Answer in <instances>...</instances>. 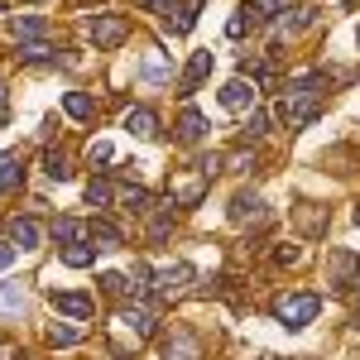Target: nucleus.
<instances>
[{
  "label": "nucleus",
  "mask_w": 360,
  "mask_h": 360,
  "mask_svg": "<svg viewBox=\"0 0 360 360\" xmlns=\"http://www.w3.org/2000/svg\"><path fill=\"white\" fill-rule=\"evenodd\" d=\"M322 72L312 68V72H303V77H293V82L283 86V101H278V115H283V125H307L312 115L322 111Z\"/></svg>",
  "instance_id": "f257e3e1"
},
{
  "label": "nucleus",
  "mask_w": 360,
  "mask_h": 360,
  "mask_svg": "<svg viewBox=\"0 0 360 360\" xmlns=\"http://www.w3.org/2000/svg\"><path fill=\"white\" fill-rule=\"evenodd\" d=\"M317 312H322V298H317V293H283V298L274 303V317L283 322V327H293V332L307 327Z\"/></svg>",
  "instance_id": "f03ea898"
},
{
  "label": "nucleus",
  "mask_w": 360,
  "mask_h": 360,
  "mask_svg": "<svg viewBox=\"0 0 360 360\" xmlns=\"http://www.w3.org/2000/svg\"><path fill=\"white\" fill-rule=\"evenodd\" d=\"M86 34H91V44L115 49V44L130 34V25H125V15H91V20H86Z\"/></svg>",
  "instance_id": "7ed1b4c3"
},
{
  "label": "nucleus",
  "mask_w": 360,
  "mask_h": 360,
  "mask_svg": "<svg viewBox=\"0 0 360 360\" xmlns=\"http://www.w3.org/2000/svg\"><path fill=\"white\" fill-rule=\"evenodd\" d=\"M193 278H197L193 264H173V269H159V274H154V293H159V298H178V293H188V288H193Z\"/></svg>",
  "instance_id": "20e7f679"
},
{
  "label": "nucleus",
  "mask_w": 360,
  "mask_h": 360,
  "mask_svg": "<svg viewBox=\"0 0 360 360\" xmlns=\"http://www.w3.org/2000/svg\"><path fill=\"white\" fill-rule=\"evenodd\" d=\"M332 283L341 288V293L360 283V259L351 255V250H336V255H332Z\"/></svg>",
  "instance_id": "39448f33"
},
{
  "label": "nucleus",
  "mask_w": 360,
  "mask_h": 360,
  "mask_svg": "<svg viewBox=\"0 0 360 360\" xmlns=\"http://www.w3.org/2000/svg\"><path fill=\"white\" fill-rule=\"evenodd\" d=\"M139 77H144L149 86H164L168 77H173V63H168L164 49H149V53H144V63H139Z\"/></svg>",
  "instance_id": "423d86ee"
},
{
  "label": "nucleus",
  "mask_w": 360,
  "mask_h": 360,
  "mask_svg": "<svg viewBox=\"0 0 360 360\" xmlns=\"http://www.w3.org/2000/svg\"><path fill=\"white\" fill-rule=\"evenodd\" d=\"M231 221H236V226L264 221V202H259L255 193H236V197H231Z\"/></svg>",
  "instance_id": "0eeeda50"
},
{
  "label": "nucleus",
  "mask_w": 360,
  "mask_h": 360,
  "mask_svg": "<svg viewBox=\"0 0 360 360\" xmlns=\"http://www.w3.org/2000/svg\"><path fill=\"white\" fill-rule=\"evenodd\" d=\"M207 130H212V125H207V115L188 106V111L178 115V130H173V135H178V144H197V139L207 135Z\"/></svg>",
  "instance_id": "6e6552de"
},
{
  "label": "nucleus",
  "mask_w": 360,
  "mask_h": 360,
  "mask_svg": "<svg viewBox=\"0 0 360 360\" xmlns=\"http://www.w3.org/2000/svg\"><path fill=\"white\" fill-rule=\"evenodd\" d=\"M250 101H255V82H250V77H231V82L221 86L226 111H240V106H250Z\"/></svg>",
  "instance_id": "1a4fd4ad"
},
{
  "label": "nucleus",
  "mask_w": 360,
  "mask_h": 360,
  "mask_svg": "<svg viewBox=\"0 0 360 360\" xmlns=\"http://www.w3.org/2000/svg\"><path fill=\"white\" fill-rule=\"evenodd\" d=\"M125 130L139 139H154L159 135V115L149 111V106H135V111H125Z\"/></svg>",
  "instance_id": "9d476101"
},
{
  "label": "nucleus",
  "mask_w": 360,
  "mask_h": 360,
  "mask_svg": "<svg viewBox=\"0 0 360 360\" xmlns=\"http://www.w3.org/2000/svg\"><path fill=\"white\" fill-rule=\"evenodd\" d=\"M197 25V0L193 5H164V29L168 34H188Z\"/></svg>",
  "instance_id": "9b49d317"
},
{
  "label": "nucleus",
  "mask_w": 360,
  "mask_h": 360,
  "mask_svg": "<svg viewBox=\"0 0 360 360\" xmlns=\"http://www.w3.org/2000/svg\"><path fill=\"white\" fill-rule=\"evenodd\" d=\"M159 356L164 360H197V341L188 332H173L164 346H159Z\"/></svg>",
  "instance_id": "f8f14e48"
},
{
  "label": "nucleus",
  "mask_w": 360,
  "mask_h": 360,
  "mask_svg": "<svg viewBox=\"0 0 360 360\" xmlns=\"http://www.w3.org/2000/svg\"><path fill=\"white\" fill-rule=\"evenodd\" d=\"M20 183H25V164H20V154H0V193L10 197Z\"/></svg>",
  "instance_id": "ddd939ff"
},
{
  "label": "nucleus",
  "mask_w": 360,
  "mask_h": 360,
  "mask_svg": "<svg viewBox=\"0 0 360 360\" xmlns=\"http://www.w3.org/2000/svg\"><path fill=\"white\" fill-rule=\"evenodd\" d=\"M39 236H44V231H39L34 217H15V221H10V240H15L20 250H34V245H39Z\"/></svg>",
  "instance_id": "4468645a"
},
{
  "label": "nucleus",
  "mask_w": 360,
  "mask_h": 360,
  "mask_svg": "<svg viewBox=\"0 0 360 360\" xmlns=\"http://www.w3.org/2000/svg\"><path fill=\"white\" fill-rule=\"evenodd\" d=\"M44 29H49V25H44L39 15H20V20L10 15V39H20V44H34V39H39Z\"/></svg>",
  "instance_id": "2eb2a0df"
},
{
  "label": "nucleus",
  "mask_w": 360,
  "mask_h": 360,
  "mask_svg": "<svg viewBox=\"0 0 360 360\" xmlns=\"http://www.w3.org/2000/svg\"><path fill=\"white\" fill-rule=\"evenodd\" d=\"M212 72V53H193V63H188V72H183V96H193L197 86H202V77Z\"/></svg>",
  "instance_id": "dca6fc26"
},
{
  "label": "nucleus",
  "mask_w": 360,
  "mask_h": 360,
  "mask_svg": "<svg viewBox=\"0 0 360 360\" xmlns=\"http://www.w3.org/2000/svg\"><path fill=\"white\" fill-rule=\"evenodd\" d=\"M53 307L68 317H91V293H53Z\"/></svg>",
  "instance_id": "f3484780"
},
{
  "label": "nucleus",
  "mask_w": 360,
  "mask_h": 360,
  "mask_svg": "<svg viewBox=\"0 0 360 360\" xmlns=\"http://www.w3.org/2000/svg\"><path fill=\"white\" fill-rule=\"evenodd\" d=\"M91 259H96V245H63V264L68 269H91Z\"/></svg>",
  "instance_id": "a211bd4d"
},
{
  "label": "nucleus",
  "mask_w": 360,
  "mask_h": 360,
  "mask_svg": "<svg viewBox=\"0 0 360 360\" xmlns=\"http://www.w3.org/2000/svg\"><path fill=\"white\" fill-rule=\"evenodd\" d=\"M63 111L72 115V120H91L96 106H91V96H86V91H68V96H63Z\"/></svg>",
  "instance_id": "6ab92c4d"
},
{
  "label": "nucleus",
  "mask_w": 360,
  "mask_h": 360,
  "mask_svg": "<svg viewBox=\"0 0 360 360\" xmlns=\"http://www.w3.org/2000/svg\"><path fill=\"white\" fill-rule=\"evenodd\" d=\"M86 231H91V240H101V250H115V245H125V236H120V231H115L111 221H101V217H96V221L86 226Z\"/></svg>",
  "instance_id": "aec40b11"
},
{
  "label": "nucleus",
  "mask_w": 360,
  "mask_h": 360,
  "mask_svg": "<svg viewBox=\"0 0 360 360\" xmlns=\"http://www.w3.org/2000/svg\"><path fill=\"white\" fill-rule=\"evenodd\" d=\"M255 25H259V15H255V5H240V10H236V20L226 25V34H231V39H240V34H250Z\"/></svg>",
  "instance_id": "412c9836"
},
{
  "label": "nucleus",
  "mask_w": 360,
  "mask_h": 360,
  "mask_svg": "<svg viewBox=\"0 0 360 360\" xmlns=\"http://www.w3.org/2000/svg\"><path fill=\"white\" fill-rule=\"evenodd\" d=\"M120 322H125V327H135V336H149V332H154V312H149V307H130Z\"/></svg>",
  "instance_id": "4be33fe9"
},
{
  "label": "nucleus",
  "mask_w": 360,
  "mask_h": 360,
  "mask_svg": "<svg viewBox=\"0 0 360 360\" xmlns=\"http://www.w3.org/2000/svg\"><path fill=\"white\" fill-rule=\"evenodd\" d=\"M77 236H82V226L72 221V217H53V240L58 245H77Z\"/></svg>",
  "instance_id": "5701e85b"
},
{
  "label": "nucleus",
  "mask_w": 360,
  "mask_h": 360,
  "mask_svg": "<svg viewBox=\"0 0 360 360\" xmlns=\"http://www.w3.org/2000/svg\"><path fill=\"white\" fill-rule=\"evenodd\" d=\"M0 312H10V317L25 312V293H20L15 283H0Z\"/></svg>",
  "instance_id": "b1692460"
},
{
  "label": "nucleus",
  "mask_w": 360,
  "mask_h": 360,
  "mask_svg": "<svg viewBox=\"0 0 360 360\" xmlns=\"http://www.w3.org/2000/svg\"><path fill=\"white\" fill-rule=\"evenodd\" d=\"M44 173H49L53 183H63V178H68V159H63L58 149H44Z\"/></svg>",
  "instance_id": "393cba45"
},
{
  "label": "nucleus",
  "mask_w": 360,
  "mask_h": 360,
  "mask_svg": "<svg viewBox=\"0 0 360 360\" xmlns=\"http://www.w3.org/2000/svg\"><path fill=\"white\" fill-rule=\"evenodd\" d=\"M86 202H91V207H106V202H111V183H106V178H91V183H86Z\"/></svg>",
  "instance_id": "a878e982"
},
{
  "label": "nucleus",
  "mask_w": 360,
  "mask_h": 360,
  "mask_svg": "<svg viewBox=\"0 0 360 360\" xmlns=\"http://www.w3.org/2000/svg\"><path fill=\"white\" fill-rule=\"evenodd\" d=\"M101 288H106V293H115V298H125V293L135 298V283H125V274H101Z\"/></svg>",
  "instance_id": "bb28decb"
},
{
  "label": "nucleus",
  "mask_w": 360,
  "mask_h": 360,
  "mask_svg": "<svg viewBox=\"0 0 360 360\" xmlns=\"http://www.w3.org/2000/svg\"><path fill=\"white\" fill-rule=\"evenodd\" d=\"M49 346H77V327H49Z\"/></svg>",
  "instance_id": "cd10ccee"
},
{
  "label": "nucleus",
  "mask_w": 360,
  "mask_h": 360,
  "mask_svg": "<svg viewBox=\"0 0 360 360\" xmlns=\"http://www.w3.org/2000/svg\"><path fill=\"white\" fill-rule=\"evenodd\" d=\"M120 202H125L130 212H144V202H149V193H144V188H120Z\"/></svg>",
  "instance_id": "c85d7f7f"
},
{
  "label": "nucleus",
  "mask_w": 360,
  "mask_h": 360,
  "mask_svg": "<svg viewBox=\"0 0 360 360\" xmlns=\"http://www.w3.org/2000/svg\"><path fill=\"white\" fill-rule=\"evenodd\" d=\"M20 58H25V63H44V58H53V49H49V44H25Z\"/></svg>",
  "instance_id": "c756f323"
},
{
  "label": "nucleus",
  "mask_w": 360,
  "mask_h": 360,
  "mask_svg": "<svg viewBox=\"0 0 360 360\" xmlns=\"http://www.w3.org/2000/svg\"><path fill=\"white\" fill-rule=\"evenodd\" d=\"M255 5V15H283L288 10V0H250Z\"/></svg>",
  "instance_id": "7c9ffc66"
},
{
  "label": "nucleus",
  "mask_w": 360,
  "mask_h": 360,
  "mask_svg": "<svg viewBox=\"0 0 360 360\" xmlns=\"http://www.w3.org/2000/svg\"><path fill=\"white\" fill-rule=\"evenodd\" d=\"M264 130H269V115H264V111H255V115H250V125H245V135H250V139H259Z\"/></svg>",
  "instance_id": "2f4dec72"
},
{
  "label": "nucleus",
  "mask_w": 360,
  "mask_h": 360,
  "mask_svg": "<svg viewBox=\"0 0 360 360\" xmlns=\"http://www.w3.org/2000/svg\"><path fill=\"white\" fill-rule=\"evenodd\" d=\"M168 226H173V221H168V212H159V217L149 221V240H164V236H168Z\"/></svg>",
  "instance_id": "473e14b6"
},
{
  "label": "nucleus",
  "mask_w": 360,
  "mask_h": 360,
  "mask_svg": "<svg viewBox=\"0 0 360 360\" xmlns=\"http://www.w3.org/2000/svg\"><path fill=\"white\" fill-rule=\"evenodd\" d=\"M91 159H96V164H111V159H115V149L106 144V139H96V144H91Z\"/></svg>",
  "instance_id": "72a5a7b5"
},
{
  "label": "nucleus",
  "mask_w": 360,
  "mask_h": 360,
  "mask_svg": "<svg viewBox=\"0 0 360 360\" xmlns=\"http://www.w3.org/2000/svg\"><path fill=\"white\" fill-rule=\"evenodd\" d=\"M274 264H298V245H278L274 250Z\"/></svg>",
  "instance_id": "f704fd0d"
},
{
  "label": "nucleus",
  "mask_w": 360,
  "mask_h": 360,
  "mask_svg": "<svg viewBox=\"0 0 360 360\" xmlns=\"http://www.w3.org/2000/svg\"><path fill=\"white\" fill-rule=\"evenodd\" d=\"M10 264H15V245H5V240H0V274H5Z\"/></svg>",
  "instance_id": "c9c22d12"
},
{
  "label": "nucleus",
  "mask_w": 360,
  "mask_h": 360,
  "mask_svg": "<svg viewBox=\"0 0 360 360\" xmlns=\"http://www.w3.org/2000/svg\"><path fill=\"white\" fill-rule=\"evenodd\" d=\"M231 168H240V173H250V168H255V154H236V159H231Z\"/></svg>",
  "instance_id": "e433bc0d"
},
{
  "label": "nucleus",
  "mask_w": 360,
  "mask_h": 360,
  "mask_svg": "<svg viewBox=\"0 0 360 360\" xmlns=\"http://www.w3.org/2000/svg\"><path fill=\"white\" fill-rule=\"evenodd\" d=\"M0 120H5V82H0Z\"/></svg>",
  "instance_id": "4c0bfd02"
},
{
  "label": "nucleus",
  "mask_w": 360,
  "mask_h": 360,
  "mask_svg": "<svg viewBox=\"0 0 360 360\" xmlns=\"http://www.w3.org/2000/svg\"><path fill=\"white\" fill-rule=\"evenodd\" d=\"M139 5H164V0H139Z\"/></svg>",
  "instance_id": "58836bf2"
},
{
  "label": "nucleus",
  "mask_w": 360,
  "mask_h": 360,
  "mask_svg": "<svg viewBox=\"0 0 360 360\" xmlns=\"http://www.w3.org/2000/svg\"><path fill=\"white\" fill-rule=\"evenodd\" d=\"M351 217H356V226H360V207H356V212H351Z\"/></svg>",
  "instance_id": "ea45409f"
},
{
  "label": "nucleus",
  "mask_w": 360,
  "mask_h": 360,
  "mask_svg": "<svg viewBox=\"0 0 360 360\" xmlns=\"http://www.w3.org/2000/svg\"><path fill=\"white\" fill-rule=\"evenodd\" d=\"M356 327H360V307H356Z\"/></svg>",
  "instance_id": "a19ab883"
},
{
  "label": "nucleus",
  "mask_w": 360,
  "mask_h": 360,
  "mask_svg": "<svg viewBox=\"0 0 360 360\" xmlns=\"http://www.w3.org/2000/svg\"><path fill=\"white\" fill-rule=\"evenodd\" d=\"M0 10H5V0H0Z\"/></svg>",
  "instance_id": "79ce46f5"
},
{
  "label": "nucleus",
  "mask_w": 360,
  "mask_h": 360,
  "mask_svg": "<svg viewBox=\"0 0 360 360\" xmlns=\"http://www.w3.org/2000/svg\"><path fill=\"white\" fill-rule=\"evenodd\" d=\"M356 44H360V34H356Z\"/></svg>",
  "instance_id": "37998d69"
}]
</instances>
